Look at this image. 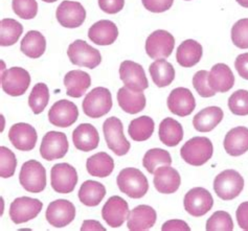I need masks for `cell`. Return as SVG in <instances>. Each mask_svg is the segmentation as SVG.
Returning a JSON list of instances; mask_svg holds the SVG:
<instances>
[{
  "label": "cell",
  "mask_w": 248,
  "mask_h": 231,
  "mask_svg": "<svg viewBox=\"0 0 248 231\" xmlns=\"http://www.w3.org/2000/svg\"><path fill=\"white\" fill-rule=\"evenodd\" d=\"M116 183L122 193L132 199H140L145 197L149 189L147 177L138 169L127 168L120 171Z\"/></svg>",
  "instance_id": "1"
},
{
  "label": "cell",
  "mask_w": 248,
  "mask_h": 231,
  "mask_svg": "<svg viewBox=\"0 0 248 231\" xmlns=\"http://www.w3.org/2000/svg\"><path fill=\"white\" fill-rule=\"evenodd\" d=\"M214 147L211 139L204 136L193 137L187 140L180 150V156L186 163L193 167H201L211 159Z\"/></svg>",
  "instance_id": "2"
},
{
  "label": "cell",
  "mask_w": 248,
  "mask_h": 231,
  "mask_svg": "<svg viewBox=\"0 0 248 231\" xmlns=\"http://www.w3.org/2000/svg\"><path fill=\"white\" fill-rule=\"evenodd\" d=\"M244 188L243 177L234 169H225L216 176L214 190L220 199L231 201L237 198Z\"/></svg>",
  "instance_id": "3"
},
{
  "label": "cell",
  "mask_w": 248,
  "mask_h": 231,
  "mask_svg": "<svg viewBox=\"0 0 248 231\" xmlns=\"http://www.w3.org/2000/svg\"><path fill=\"white\" fill-rule=\"evenodd\" d=\"M19 181L29 193L39 194L46 187V170L39 161L29 160L23 163Z\"/></svg>",
  "instance_id": "4"
},
{
  "label": "cell",
  "mask_w": 248,
  "mask_h": 231,
  "mask_svg": "<svg viewBox=\"0 0 248 231\" xmlns=\"http://www.w3.org/2000/svg\"><path fill=\"white\" fill-rule=\"evenodd\" d=\"M82 108L84 113L91 118H100L106 115L112 108V95L109 89L96 87L85 96Z\"/></svg>",
  "instance_id": "5"
},
{
  "label": "cell",
  "mask_w": 248,
  "mask_h": 231,
  "mask_svg": "<svg viewBox=\"0 0 248 231\" xmlns=\"http://www.w3.org/2000/svg\"><path fill=\"white\" fill-rule=\"evenodd\" d=\"M103 132L109 150L117 156L128 154L131 144L124 134V126L117 117H109L103 124Z\"/></svg>",
  "instance_id": "6"
},
{
  "label": "cell",
  "mask_w": 248,
  "mask_h": 231,
  "mask_svg": "<svg viewBox=\"0 0 248 231\" xmlns=\"http://www.w3.org/2000/svg\"><path fill=\"white\" fill-rule=\"evenodd\" d=\"M67 56L74 65L94 69L102 62L101 52L83 40H76L68 46Z\"/></svg>",
  "instance_id": "7"
},
{
  "label": "cell",
  "mask_w": 248,
  "mask_h": 231,
  "mask_svg": "<svg viewBox=\"0 0 248 231\" xmlns=\"http://www.w3.org/2000/svg\"><path fill=\"white\" fill-rule=\"evenodd\" d=\"M78 183L76 169L68 163H57L50 170L51 187L59 194L73 193Z\"/></svg>",
  "instance_id": "8"
},
{
  "label": "cell",
  "mask_w": 248,
  "mask_h": 231,
  "mask_svg": "<svg viewBox=\"0 0 248 231\" xmlns=\"http://www.w3.org/2000/svg\"><path fill=\"white\" fill-rule=\"evenodd\" d=\"M31 76L28 70L21 67H12L2 71V90L11 96L23 95L31 85Z\"/></svg>",
  "instance_id": "9"
},
{
  "label": "cell",
  "mask_w": 248,
  "mask_h": 231,
  "mask_svg": "<svg viewBox=\"0 0 248 231\" xmlns=\"http://www.w3.org/2000/svg\"><path fill=\"white\" fill-rule=\"evenodd\" d=\"M175 39L172 34L164 30L153 31L147 38L146 52L153 60L167 59L174 50Z\"/></svg>",
  "instance_id": "10"
},
{
  "label": "cell",
  "mask_w": 248,
  "mask_h": 231,
  "mask_svg": "<svg viewBox=\"0 0 248 231\" xmlns=\"http://www.w3.org/2000/svg\"><path fill=\"white\" fill-rule=\"evenodd\" d=\"M69 143L67 136L62 132L50 131L42 138L40 154L43 159L53 161L61 159L67 154Z\"/></svg>",
  "instance_id": "11"
},
{
  "label": "cell",
  "mask_w": 248,
  "mask_h": 231,
  "mask_svg": "<svg viewBox=\"0 0 248 231\" xmlns=\"http://www.w3.org/2000/svg\"><path fill=\"white\" fill-rule=\"evenodd\" d=\"M43 203L38 199H32L30 197L17 198L12 202L10 206L11 220L17 225L27 223L37 217L41 213Z\"/></svg>",
  "instance_id": "12"
},
{
  "label": "cell",
  "mask_w": 248,
  "mask_h": 231,
  "mask_svg": "<svg viewBox=\"0 0 248 231\" xmlns=\"http://www.w3.org/2000/svg\"><path fill=\"white\" fill-rule=\"evenodd\" d=\"M214 199L210 191L203 187H194L187 191L184 206L187 214L195 217L206 215L213 208Z\"/></svg>",
  "instance_id": "13"
},
{
  "label": "cell",
  "mask_w": 248,
  "mask_h": 231,
  "mask_svg": "<svg viewBox=\"0 0 248 231\" xmlns=\"http://www.w3.org/2000/svg\"><path fill=\"white\" fill-rule=\"evenodd\" d=\"M47 222L56 228L68 226L76 217V207L68 200L59 199L49 203L45 213Z\"/></svg>",
  "instance_id": "14"
},
{
  "label": "cell",
  "mask_w": 248,
  "mask_h": 231,
  "mask_svg": "<svg viewBox=\"0 0 248 231\" xmlns=\"http://www.w3.org/2000/svg\"><path fill=\"white\" fill-rule=\"evenodd\" d=\"M56 17L63 28L77 29L80 28L86 19V11L80 2L64 0L57 8Z\"/></svg>",
  "instance_id": "15"
},
{
  "label": "cell",
  "mask_w": 248,
  "mask_h": 231,
  "mask_svg": "<svg viewBox=\"0 0 248 231\" xmlns=\"http://www.w3.org/2000/svg\"><path fill=\"white\" fill-rule=\"evenodd\" d=\"M79 110L76 104L67 100L56 102L48 111V121L59 128H68L78 121Z\"/></svg>",
  "instance_id": "16"
},
{
  "label": "cell",
  "mask_w": 248,
  "mask_h": 231,
  "mask_svg": "<svg viewBox=\"0 0 248 231\" xmlns=\"http://www.w3.org/2000/svg\"><path fill=\"white\" fill-rule=\"evenodd\" d=\"M120 77L125 87L132 91H143L149 82L142 66L133 61H124L120 66Z\"/></svg>",
  "instance_id": "17"
},
{
  "label": "cell",
  "mask_w": 248,
  "mask_h": 231,
  "mask_svg": "<svg viewBox=\"0 0 248 231\" xmlns=\"http://www.w3.org/2000/svg\"><path fill=\"white\" fill-rule=\"evenodd\" d=\"M129 214L127 201L120 196L109 198L102 209V217L111 228L121 227L128 219Z\"/></svg>",
  "instance_id": "18"
},
{
  "label": "cell",
  "mask_w": 248,
  "mask_h": 231,
  "mask_svg": "<svg viewBox=\"0 0 248 231\" xmlns=\"http://www.w3.org/2000/svg\"><path fill=\"white\" fill-rule=\"evenodd\" d=\"M167 105L173 114L186 117L190 115L196 108V101L190 89L178 87L172 90L168 96Z\"/></svg>",
  "instance_id": "19"
},
{
  "label": "cell",
  "mask_w": 248,
  "mask_h": 231,
  "mask_svg": "<svg viewBox=\"0 0 248 231\" xmlns=\"http://www.w3.org/2000/svg\"><path fill=\"white\" fill-rule=\"evenodd\" d=\"M9 139L17 150L31 151L36 147L38 134L35 128L29 123H15L9 131Z\"/></svg>",
  "instance_id": "20"
},
{
  "label": "cell",
  "mask_w": 248,
  "mask_h": 231,
  "mask_svg": "<svg viewBox=\"0 0 248 231\" xmlns=\"http://www.w3.org/2000/svg\"><path fill=\"white\" fill-rule=\"evenodd\" d=\"M153 182L158 193L170 195L178 190L181 184V177L175 169L170 166H161L155 170Z\"/></svg>",
  "instance_id": "21"
},
{
  "label": "cell",
  "mask_w": 248,
  "mask_h": 231,
  "mask_svg": "<svg viewBox=\"0 0 248 231\" xmlns=\"http://www.w3.org/2000/svg\"><path fill=\"white\" fill-rule=\"evenodd\" d=\"M157 215L153 207L139 205L128 216L127 226L131 231H145L151 229L156 223Z\"/></svg>",
  "instance_id": "22"
},
{
  "label": "cell",
  "mask_w": 248,
  "mask_h": 231,
  "mask_svg": "<svg viewBox=\"0 0 248 231\" xmlns=\"http://www.w3.org/2000/svg\"><path fill=\"white\" fill-rule=\"evenodd\" d=\"M75 147L82 152H90L99 147L100 135L91 123H81L73 132Z\"/></svg>",
  "instance_id": "23"
},
{
  "label": "cell",
  "mask_w": 248,
  "mask_h": 231,
  "mask_svg": "<svg viewBox=\"0 0 248 231\" xmlns=\"http://www.w3.org/2000/svg\"><path fill=\"white\" fill-rule=\"evenodd\" d=\"M119 37V30L114 22L100 20L95 22L88 31V38L94 44L106 46L113 44Z\"/></svg>",
  "instance_id": "24"
},
{
  "label": "cell",
  "mask_w": 248,
  "mask_h": 231,
  "mask_svg": "<svg viewBox=\"0 0 248 231\" xmlns=\"http://www.w3.org/2000/svg\"><path fill=\"white\" fill-rule=\"evenodd\" d=\"M208 84L215 92L225 93L233 87L234 76L226 64L218 63L208 72Z\"/></svg>",
  "instance_id": "25"
},
{
  "label": "cell",
  "mask_w": 248,
  "mask_h": 231,
  "mask_svg": "<svg viewBox=\"0 0 248 231\" xmlns=\"http://www.w3.org/2000/svg\"><path fill=\"white\" fill-rule=\"evenodd\" d=\"M224 150L233 157L245 154L248 151V128L237 127L227 132L224 138Z\"/></svg>",
  "instance_id": "26"
},
{
  "label": "cell",
  "mask_w": 248,
  "mask_h": 231,
  "mask_svg": "<svg viewBox=\"0 0 248 231\" xmlns=\"http://www.w3.org/2000/svg\"><path fill=\"white\" fill-rule=\"evenodd\" d=\"M120 107L129 114H138L146 107V96L142 91H132L122 87L117 91Z\"/></svg>",
  "instance_id": "27"
},
{
  "label": "cell",
  "mask_w": 248,
  "mask_h": 231,
  "mask_svg": "<svg viewBox=\"0 0 248 231\" xmlns=\"http://www.w3.org/2000/svg\"><path fill=\"white\" fill-rule=\"evenodd\" d=\"M203 55V48L197 41L188 39L182 42L176 51V60L181 67L190 68L198 64Z\"/></svg>",
  "instance_id": "28"
},
{
  "label": "cell",
  "mask_w": 248,
  "mask_h": 231,
  "mask_svg": "<svg viewBox=\"0 0 248 231\" xmlns=\"http://www.w3.org/2000/svg\"><path fill=\"white\" fill-rule=\"evenodd\" d=\"M223 115V110L220 107H207L194 116L193 126L201 133L211 132L222 122Z\"/></svg>",
  "instance_id": "29"
},
{
  "label": "cell",
  "mask_w": 248,
  "mask_h": 231,
  "mask_svg": "<svg viewBox=\"0 0 248 231\" xmlns=\"http://www.w3.org/2000/svg\"><path fill=\"white\" fill-rule=\"evenodd\" d=\"M64 85L68 96L79 98L85 94L91 85V77L87 72L71 70L64 77Z\"/></svg>",
  "instance_id": "30"
},
{
  "label": "cell",
  "mask_w": 248,
  "mask_h": 231,
  "mask_svg": "<svg viewBox=\"0 0 248 231\" xmlns=\"http://www.w3.org/2000/svg\"><path fill=\"white\" fill-rule=\"evenodd\" d=\"M158 135L160 141L168 147H176L184 139L181 124L171 117H167L159 124Z\"/></svg>",
  "instance_id": "31"
},
{
  "label": "cell",
  "mask_w": 248,
  "mask_h": 231,
  "mask_svg": "<svg viewBox=\"0 0 248 231\" xmlns=\"http://www.w3.org/2000/svg\"><path fill=\"white\" fill-rule=\"evenodd\" d=\"M86 169L90 176L106 178L110 176L114 169V160L105 152H100L88 158Z\"/></svg>",
  "instance_id": "32"
},
{
  "label": "cell",
  "mask_w": 248,
  "mask_h": 231,
  "mask_svg": "<svg viewBox=\"0 0 248 231\" xmlns=\"http://www.w3.org/2000/svg\"><path fill=\"white\" fill-rule=\"evenodd\" d=\"M106 196V187L94 180L85 181L79 190V199L84 205L97 206Z\"/></svg>",
  "instance_id": "33"
},
{
  "label": "cell",
  "mask_w": 248,
  "mask_h": 231,
  "mask_svg": "<svg viewBox=\"0 0 248 231\" xmlns=\"http://www.w3.org/2000/svg\"><path fill=\"white\" fill-rule=\"evenodd\" d=\"M149 72L154 84L159 88L171 85L175 78V69L173 65L166 61V59L155 60L150 65Z\"/></svg>",
  "instance_id": "34"
},
{
  "label": "cell",
  "mask_w": 248,
  "mask_h": 231,
  "mask_svg": "<svg viewBox=\"0 0 248 231\" xmlns=\"http://www.w3.org/2000/svg\"><path fill=\"white\" fill-rule=\"evenodd\" d=\"M20 49L27 57L38 59L46 50V40L40 31H30L22 39Z\"/></svg>",
  "instance_id": "35"
},
{
  "label": "cell",
  "mask_w": 248,
  "mask_h": 231,
  "mask_svg": "<svg viewBox=\"0 0 248 231\" xmlns=\"http://www.w3.org/2000/svg\"><path fill=\"white\" fill-rule=\"evenodd\" d=\"M155 128L154 121L149 116H140L135 118L129 124L128 133L134 141H146L152 136Z\"/></svg>",
  "instance_id": "36"
},
{
  "label": "cell",
  "mask_w": 248,
  "mask_h": 231,
  "mask_svg": "<svg viewBox=\"0 0 248 231\" xmlns=\"http://www.w3.org/2000/svg\"><path fill=\"white\" fill-rule=\"evenodd\" d=\"M23 32L21 23L11 18L2 19L0 22V45L11 46L18 42Z\"/></svg>",
  "instance_id": "37"
},
{
  "label": "cell",
  "mask_w": 248,
  "mask_h": 231,
  "mask_svg": "<svg viewBox=\"0 0 248 231\" xmlns=\"http://www.w3.org/2000/svg\"><path fill=\"white\" fill-rule=\"evenodd\" d=\"M172 157L166 150L151 149L143 156L142 166L150 174H154L156 168L159 166H171Z\"/></svg>",
  "instance_id": "38"
},
{
  "label": "cell",
  "mask_w": 248,
  "mask_h": 231,
  "mask_svg": "<svg viewBox=\"0 0 248 231\" xmlns=\"http://www.w3.org/2000/svg\"><path fill=\"white\" fill-rule=\"evenodd\" d=\"M49 102V90L46 84L38 83L31 89L29 96V106L34 114H40L47 107Z\"/></svg>",
  "instance_id": "39"
},
{
  "label": "cell",
  "mask_w": 248,
  "mask_h": 231,
  "mask_svg": "<svg viewBox=\"0 0 248 231\" xmlns=\"http://www.w3.org/2000/svg\"><path fill=\"white\" fill-rule=\"evenodd\" d=\"M207 231H232L233 222L231 215L226 211H216L206 222Z\"/></svg>",
  "instance_id": "40"
},
{
  "label": "cell",
  "mask_w": 248,
  "mask_h": 231,
  "mask_svg": "<svg viewBox=\"0 0 248 231\" xmlns=\"http://www.w3.org/2000/svg\"><path fill=\"white\" fill-rule=\"evenodd\" d=\"M228 108L234 115H248V91L240 89L233 92L228 98Z\"/></svg>",
  "instance_id": "41"
},
{
  "label": "cell",
  "mask_w": 248,
  "mask_h": 231,
  "mask_svg": "<svg viewBox=\"0 0 248 231\" xmlns=\"http://www.w3.org/2000/svg\"><path fill=\"white\" fill-rule=\"evenodd\" d=\"M17 168L15 154L5 147L0 148V176L1 178H11L14 176Z\"/></svg>",
  "instance_id": "42"
},
{
  "label": "cell",
  "mask_w": 248,
  "mask_h": 231,
  "mask_svg": "<svg viewBox=\"0 0 248 231\" xmlns=\"http://www.w3.org/2000/svg\"><path fill=\"white\" fill-rule=\"evenodd\" d=\"M232 41L241 49H248V18L240 19L232 28Z\"/></svg>",
  "instance_id": "43"
},
{
  "label": "cell",
  "mask_w": 248,
  "mask_h": 231,
  "mask_svg": "<svg viewBox=\"0 0 248 231\" xmlns=\"http://www.w3.org/2000/svg\"><path fill=\"white\" fill-rule=\"evenodd\" d=\"M12 8L15 14L24 20L34 19L38 13L36 0H13Z\"/></svg>",
  "instance_id": "44"
},
{
  "label": "cell",
  "mask_w": 248,
  "mask_h": 231,
  "mask_svg": "<svg viewBox=\"0 0 248 231\" xmlns=\"http://www.w3.org/2000/svg\"><path fill=\"white\" fill-rule=\"evenodd\" d=\"M193 86L197 93L202 97H212L216 94V92L208 84V71L206 70H199L196 72L193 77Z\"/></svg>",
  "instance_id": "45"
},
{
  "label": "cell",
  "mask_w": 248,
  "mask_h": 231,
  "mask_svg": "<svg viewBox=\"0 0 248 231\" xmlns=\"http://www.w3.org/2000/svg\"><path fill=\"white\" fill-rule=\"evenodd\" d=\"M145 8L152 13H164L172 8L174 0H141Z\"/></svg>",
  "instance_id": "46"
},
{
  "label": "cell",
  "mask_w": 248,
  "mask_h": 231,
  "mask_svg": "<svg viewBox=\"0 0 248 231\" xmlns=\"http://www.w3.org/2000/svg\"><path fill=\"white\" fill-rule=\"evenodd\" d=\"M124 5L125 0H99L100 9L110 15L120 13L124 9Z\"/></svg>",
  "instance_id": "47"
},
{
  "label": "cell",
  "mask_w": 248,
  "mask_h": 231,
  "mask_svg": "<svg viewBox=\"0 0 248 231\" xmlns=\"http://www.w3.org/2000/svg\"><path fill=\"white\" fill-rule=\"evenodd\" d=\"M234 67H236L241 77L248 80V52L241 54L237 57L236 61H234Z\"/></svg>",
  "instance_id": "48"
},
{
  "label": "cell",
  "mask_w": 248,
  "mask_h": 231,
  "mask_svg": "<svg viewBox=\"0 0 248 231\" xmlns=\"http://www.w3.org/2000/svg\"><path fill=\"white\" fill-rule=\"evenodd\" d=\"M237 221L240 228L248 231V201L240 204L236 213Z\"/></svg>",
  "instance_id": "49"
},
{
  "label": "cell",
  "mask_w": 248,
  "mask_h": 231,
  "mask_svg": "<svg viewBox=\"0 0 248 231\" xmlns=\"http://www.w3.org/2000/svg\"><path fill=\"white\" fill-rule=\"evenodd\" d=\"M162 231H191L190 226L182 220H170L161 227Z\"/></svg>",
  "instance_id": "50"
},
{
  "label": "cell",
  "mask_w": 248,
  "mask_h": 231,
  "mask_svg": "<svg viewBox=\"0 0 248 231\" xmlns=\"http://www.w3.org/2000/svg\"><path fill=\"white\" fill-rule=\"evenodd\" d=\"M82 231H89V230H94V231H106V229L102 226V224L94 220H86L83 222V225L81 227Z\"/></svg>",
  "instance_id": "51"
},
{
  "label": "cell",
  "mask_w": 248,
  "mask_h": 231,
  "mask_svg": "<svg viewBox=\"0 0 248 231\" xmlns=\"http://www.w3.org/2000/svg\"><path fill=\"white\" fill-rule=\"evenodd\" d=\"M236 1H237L241 6H243V8L248 9V0H236Z\"/></svg>",
  "instance_id": "52"
},
{
  "label": "cell",
  "mask_w": 248,
  "mask_h": 231,
  "mask_svg": "<svg viewBox=\"0 0 248 231\" xmlns=\"http://www.w3.org/2000/svg\"><path fill=\"white\" fill-rule=\"evenodd\" d=\"M42 1H44V2H47V3H53V2L58 1V0H42Z\"/></svg>",
  "instance_id": "53"
},
{
  "label": "cell",
  "mask_w": 248,
  "mask_h": 231,
  "mask_svg": "<svg viewBox=\"0 0 248 231\" xmlns=\"http://www.w3.org/2000/svg\"><path fill=\"white\" fill-rule=\"evenodd\" d=\"M186 1H190V0H186Z\"/></svg>",
  "instance_id": "54"
}]
</instances>
